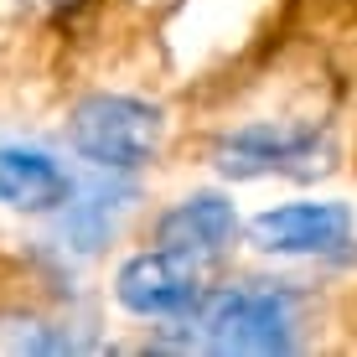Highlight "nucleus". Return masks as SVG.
<instances>
[{"instance_id": "1", "label": "nucleus", "mask_w": 357, "mask_h": 357, "mask_svg": "<svg viewBox=\"0 0 357 357\" xmlns=\"http://www.w3.org/2000/svg\"><path fill=\"white\" fill-rule=\"evenodd\" d=\"M295 326L301 316H295V295L285 285H228L192 305L187 347L269 357L295 347Z\"/></svg>"}, {"instance_id": "2", "label": "nucleus", "mask_w": 357, "mask_h": 357, "mask_svg": "<svg viewBox=\"0 0 357 357\" xmlns=\"http://www.w3.org/2000/svg\"><path fill=\"white\" fill-rule=\"evenodd\" d=\"M161 135H166L161 109L130 93H89L68 114V145L104 176L109 171L130 176V171L151 166L161 151Z\"/></svg>"}, {"instance_id": "3", "label": "nucleus", "mask_w": 357, "mask_h": 357, "mask_svg": "<svg viewBox=\"0 0 357 357\" xmlns=\"http://www.w3.org/2000/svg\"><path fill=\"white\" fill-rule=\"evenodd\" d=\"M213 161L233 181L254 176H316L331 166V140L295 125H243L213 145Z\"/></svg>"}, {"instance_id": "4", "label": "nucleus", "mask_w": 357, "mask_h": 357, "mask_svg": "<svg viewBox=\"0 0 357 357\" xmlns=\"http://www.w3.org/2000/svg\"><path fill=\"white\" fill-rule=\"evenodd\" d=\"M114 301L125 305L130 316H145V321H181V316H192V305L202 301L197 259L166 249V243L135 254L114 275Z\"/></svg>"}, {"instance_id": "5", "label": "nucleus", "mask_w": 357, "mask_h": 357, "mask_svg": "<svg viewBox=\"0 0 357 357\" xmlns=\"http://www.w3.org/2000/svg\"><path fill=\"white\" fill-rule=\"evenodd\" d=\"M254 249L280 254V259H305V254H342L352 243V207L347 202H285L269 207L249 223Z\"/></svg>"}, {"instance_id": "6", "label": "nucleus", "mask_w": 357, "mask_h": 357, "mask_svg": "<svg viewBox=\"0 0 357 357\" xmlns=\"http://www.w3.org/2000/svg\"><path fill=\"white\" fill-rule=\"evenodd\" d=\"M73 187H78V181L68 176V166L52 161L47 151H36V145H10V140L0 145V207L52 218L73 197Z\"/></svg>"}, {"instance_id": "7", "label": "nucleus", "mask_w": 357, "mask_h": 357, "mask_svg": "<svg viewBox=\"0 0 357 357\" xmlns=\"http://www.w3.org/2000/svg\"><path fill=\"white\" fill-rule=\"evenodd\" d=\"M233 233H238V213H233V202L223 192H192L155 223V238L176 254H192V259L223 254L233 243Z\"/></svg>"}, {"instance_id": "8", "label": "nucleus", "mask_w": 357, "mask_h": 357, "mask_svg": "<svg viewBox=\"0 0 357 357\" xmlns=\"http://www.w3.org/2000/svg\"><path fill=\"white\" fill-rule=\"evenodd\" d=\"M130 202H135V187H130V181H114V171H109V181H93L89 192L73 187V197L52 213L63 249H73V254H98L109 243V233H114L119 213H125Z\"/></svg>"}, {"instance_id": "9", "label": "nucleus", "mask_w": 357, "mask_h": 357, "mask_svg": "<svg viewBox=\"0 0 357 357\" xmlns=\"http://www.w3.org/2000/svg\"><path fill=\"white\" fill-rule=\"evenodd\" d=\"M78 342L63 326L42 321L31 311H0V352L21 357V352H73Z\"/></svg>"}]
</instances>
